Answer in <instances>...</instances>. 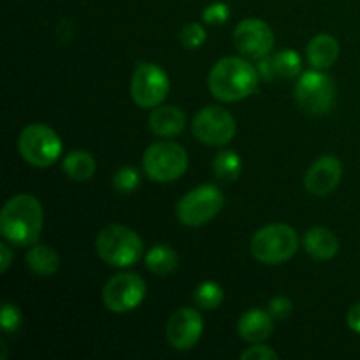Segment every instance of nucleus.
I'll return each mask as SVG.
<instances>
[{
  "label": "nucleus",
  "mask_w": 360,
  "mask_h": 360,
  "mask_svg": "<svg viewBox=\"0 0 360 360\" xmlns=\"http://www.w3.org/2000/svg\"><path fill=\"white\" fill-rule=\"evenodd\" d=\"M234 46L241 55L248 58H267L273 51L274 34L266 21L259 18H248L234 28Z\"/></svg>",
  "instance_id": "f8f14e48"
},
{
  "label": "nucleus",
  "mask_w": 360,
  "mask_h": 360,
  "mask_svg": "<svg viewBox=\"0 0 360 360\" xmlns=\"http://www.w3.org/2000/svg\"><path fill=\"white\" fill-rule=\"evenodd\" d=\"M144 295H146V283L143 278L132 273L112 276L102 292L105 308L115 313L132 311L143 302Z\"/></svg>",
  "instance_id": "9b49d317"
},
{
  "label": "nucleus",
  "mask_w": 360,
  "mask_h": 360,
  "mask_svg": "<svg viewBox=\"0 0 360 360\" xmlns=\"http://www.w3.org/2000/svg\"><path fill=\"white\" fill-rule=\"evenodd\" d=\"M130 94L141 108H158L169 94V77L155 63H139L130 81Z\"/></svg>",
  "instance_id": "9d476101"
},
{
  "label": "nucleus",
  "mask_w": 360,
  "mask_h": 360,
  "mask_svg": "<svg viewBox=\"0 0 360 360\" xmlns=\"http://www.w3.org/2000/svg\"><path fill=\"white\" fill-rule=\"evenodd\" d=\"M193 136L210 146H224L236 136V120L220 105H207L200 109L192 122Z\"/></svg>",
  "instance_id": "1a4fd4ad"
},
{
  "label": "nucleus",
  "mask_w": 360,
  "mask_h": 360,
  "mask_svg": "<svg viewBox=\"0 0 360 360\" xmlns=\"http://www.w3.org/2000/svg\"><path fill=\"white\" fill-rule=\"evenodd\" d=\"M185 115L174 105H160L150 115V130L160 137H174L185 129Z\"/></svg>",
  "instance_id": "6ab92c4d"
},
{
  "label": "nucleus",
  "mask_w": 360,
  "mask_h": 360,
  "mask_svg": "<svg viewBox=\"0 0 360 360\" xmlns=\"http://www.w3.org/2000/svg\"><path fill=\"white\" fill-rule=\"evenodd\" d=\"M146 267L157 276H169L178 267V255L167 245H157L146 253Z\"/></svg>",
  "instance_id": "4be33fe9"
},
{
  "label": "nucleus",
  "mask_w": 360,
  "mask_h": 360,
  "mask_svg": "<svg viewBox=\"0 0 360 360\" xmlns=\"http://www.w3.org/2000/svg\"><path fill=\"white\" fill-rule=\"evenodd\" d=\"M44 213L34 195L20 193L6 202L0 213V231L9 243L18 246L35 245L42 232Z\"/></svg>",
  "instance_id": "f257e3e1"
},
{
  "label": "nucleus",
  "mask_w": 360,
  "mask_h": 360,
  "mask_svg": "<svg viewBox=\"0 0 360 360\" xmlns=\"http://www.w3.org/2000/svg\"><path fill=\"white\" fill-rule=\"evenodd\" d=\"M304 250L315 260H330L340 250L336 236L326 227H313L304 234Z\"/></svg>",
  "instance_id": "a211bd4d"
},
{
  "label": "nucleus",
  "mask_w": 360,
  "mask_h": 360,
  "mask_svg": "<svg viewBox=\"0 0 360 360\" xmlns=\"http://www.w3.org/2000/svg\"><path fill=\"white\" fill-rule=\"evenodd\" d=\"M18 150L23 160L34 167H49L62 153V141L48 125L34 123L21 130L18 137Z\"/></svg>",
  "instance_id": "39448f33"
},
{
  "label": "nucleus",
  "mask_w": 360,
  "mask_h": 360,
  "mask_svg": "<svg viewBox=\"0 0 360 360\" xmlns=\"http://www.w3.org/2000/svg\"><path fill=\"white\" fill-rule=\"evenodd\" d=\"M243 360H276L278 354L274 350H271L269 347H264V345H257L255 347H250L248 350H245L241 354Z\"/></svg>",
  "instance_id": "c756f323"
},
{
  "label": "nucleus",
  "mask_w": 360,
  "mask_h": 360,
  "mask_svg": "<svg viewBox=\"0 0 360 360\" xmlns=\"http://www.w3.org/2000/svg\"><path fill=\"white\" fill-rule=\"evenodd\" d=\"M144 172L150 179L158 183L176 181L188 169V155L179 144L160 141L151 144L143 158Z\"/></svg>",
  "instance_id": "423d86ee"
},
{
  "label": "nucleus",
  "mask_w": 360,
  "mask_h": 360,
  "mask_svg": "<svg viewBox=\"0 0 360 360\" xmlns=\"http://www.w3.org/2000/svg\"><path fill=\"white\" fill-rule=\"evenodd\" d=\"M229 14H231V11H229L227 4L217 2V4H213V6H210L204 9L202 18L206 23L221 25L229 20Z\"/></svg>",
  "instance_id": "c85d7f7f"
},
{
  "label": "nucleus",
  "mask_w": 360,
  "mask_h": 360,
  "mask_svg": "<svg viewBox=\"0 0 360 360\" xmlns=\"http://www.w3.org/2000/svg\"><path fill=\"white\" fill-rule=\"evenodd\" d=\"M273 316L269 311L250 309L239 319L238 333L246 343H262L273 333Z\"/></svg>",
  "instance_id": "2eb2a0df"
},
{
  "label": "nucleus",
  "mask_w": 360,
  "mask_h": 360,
  "mask_svg": "<svg viewBox=\"0 0 360 360\" xmlns=\"http://www.w3.org/2000/svg\"><path fill=\"white\" fill-rule=\"evenodd\" d=\"M302 63L301 56L297 55L292 49H283V51L276 53L274 56H271L269 60H264L260 62L259 72L262 77H267V79H273L274 76L287 77V79H292V77H297L301 74Z\"/></svg>",
  "instance_id": "dca6fc26"
},
{
  "label": "nucleus",
  "mask_w": 360,
  "mask_h": 360,
  "mask_svg": "<svg viewBox=\"0 0 360 360\" xmlns=\"http://www.w3.org/2000/svg\"><path fill=\"white\" fill-rule=\"evenodd\" d=\"M95 158L84 150L70 151L63 160V171L74 181H88L95 174Z\"/></svg>",
  "instance_id": "412c9836"
},
{
  "label": "nucleus",
  "mask_w": 360,
  "mask_h": 360,
  "mask_svg": "<svg viewBox=\"0 0 360 360\" xmlns=\"http://www.w3.org/2000/svg\"><path fill=\"white\" fill-rule=\"evenodd\" d=\"M224 207V193L214 185H200L190 190L178 202L176 214L186 227H200L213 220Z\"/></svg>",
  "instance_id": "6e6552de"
},
{
  "label": "nucleus",
  "mask_w": 360,
  "mask_h": 360,
  "mask_svg": "<svg viewBox=\"0 0 360 360\" xmlns=\"http://www.w3.org/2000/svg\"><path fill=\"white\" fill-rule=\"evenodd\" d=\"M343 165L336 157H320L304 176V186L313 195H327L333 192L341 181Z\"/></svg>",
  "instance_id": "4468645a"
},
{
  "label": "nucleus",
  "mask_w": 360,
  "mask_h": 360,
  "mask_svg": "<svg viewBox=\"0 0 360 360\" xmlns=\"http://www.w3.org/2000/svg\"><path fill=\"white\" fill-rule=\"evenodd\" d=\"M336 101V86L329 74L323 70H308L295 84V102L304 112L322 116L333 109Z\"/></svg>",
  "instance_id": "0eeeda50"
},
{
  "label": "nucleus",
  "mask_w": 360,
  "mask_h": 360,
  "mask_svg": "<svg viewBox=\"0 0 360 360\" xmlns=\"http://www.w3.org/2000/svg\"><path fill=\"white\" fill-rule=\"evenodd\" d=\"M25 260H27V266L39 276H51L60 266L58 253L48 245H34L28 250Z\"/></svg>",
  "instance_id": "aec40b11"
},
{
  "label": "nucleus",
  "mask_w": 360,
  "mask_h": 360,
  "mask_svg": "<svg viewBox=\"0 0 360 360\" xmlns=\"http://www.w3.org/2000/svg\"><path fill=\"white\" fill-rule=\"evenodd\" d=\"M97 253L105 264L115 267L134 266L143 255L139 236L123 225H109L97 236Z\"/></svg>",
  "instance_id": "7ed1b4c3"
},
{
  "label": "nucleus",
  "mask_w": 360,
  "mask_h": 360,
  "mask_svg": "<svg viewBox=\"0 0 360 360\" xmlns=\"http://www.w3.org/2000/svg\"><path fill=\"white\" fill-rule=\"evenodd\" d=\"M141 176L139 171L132 165H123L112 176V186L120 193H132L139 186Z\"/></svg>",
  "instance_id": "393cba45"
},
{
  "label": "nucleus",
  "mask_w": 360,
  "mask_h": 360,
  "mask_svg": "<svg viewBox=\"0 0 360 360\" xmlns=\"http://www.w3.org/2000/svg\"><path fill=\"white\" fill-rule=\"evenodd\" d=\"M214 176L221 181H234L241 174V158L236 151L221 150L218 151L213 160Z\"/></svg>",
  "instance_id": "5701e85b"
},
{
  "label": "nucleus",
  "mask_w": 360,
  "mask_h": 360,
  "mask_svg": "<svg viewBox=\"0 0 360 360\" xmlns=\"http://www.w3.org/2000/svg\"><path fill=\"white\" fill-rule=\"evenodd\" d=\"M292 309H294L292 301L288 297H283V295L274 297L273 301L269 302V306H267V311L273 316V320H287L288 316H290Z\"/></svg>",
  "instance_id": "cd10ccee"
},
{
  "label": "nucleus",
  "mask_w": 360,
  "mask_h": 360,
  "mask_svg": "<svg viewBox=\"0 0 360 360\" xmlns=\"http://www.w3.org/2000/svg\"><path fill=\"white\" fill-rule=\"evenodd\" d=\"M306 55H308V62L313 69L326 70L333 67L340 58V44L333 35L319 34L309 41Z\"/></svg>",
  "instance_id": "f3484780"
},
{
  "label": "nucleus",
  "mask_w": 360,
  "mask_h": 360,
  "mask_svg": "<svg viewBox=\"0 0 360 360\" xmlns=\"http://www.w3.org/2000/svg\"><path fill=\"white\" fill-rule=\"evenodd\" d=\"M260 72L255 65L239 56H227L217 62L210 74V90L218 101L238 102L255 94Z\"/></svg>",
  "instance_id": "f03ea898"
},
{
  "label": "nucleus",
  "mask_w": 360,
  "mask_h": 360,
  "mask_svg": "<svg viewBox=\"0 0 360 360\" xmlns=\"http://www.w3.org/2000/svg\"><path fill=\"white\" fill-rule=\"evenodd\" d=\"M297 234L290 225L271 224L257 231L252 239V253L259 262L276 266L290 260L297 252Z\"/></svg>",
  "instance_id": "20e7f679"
},
{
  "label": "nucleus",
  "mask_w": 360,
  "mask_h": 360,
  "mask_svg": "<svg viewBox=\"0 0 360 360\" xmlns=\"http://www.w3.org/2000/svg\"><path fill=\"white\" fill-rule=\"evenodd\" d=\"M202 316L193 308H179L169 319L167 341L176 350H192L202 336Z\"/></svg>",
  "instance_id": "ddd939ff"
},
{
  "label": "nucleus",
  "mask_w": 360,
  "mask_h": 360,
  "mask_svg": "<svg viewBox=\"0 0 360 360\" xmlns=\"http://www.w3.org/2000/svg\"><path fill=\"white\" fill-rule=\"evenodd\" d=\"M193 301L202 309H217L221 304V301H224V290H221V287L218 283L204 281V283H200L197 287Z\"/></svg>",
  "instance_id": "b1692460"
},
{
  "label": "nucleus",
  "mask_w": 360,
  "mask_h": 360,
  "mask_svg": "<svg viewBox=\"0 0 360 360\" xmlns=\"http://www.w3.org/2000/svg\"><path fill=\"white\" fill-rule=\"evenodd\" d=\"M0 257H2L0 259V269H2V273H6L11 266V259H13V253H11L9 246L0 245Z\"/></svg>",
  "instance_id": "2f4dec72"
},
{
  "label": "nucleus",
  "mask_w": 360,
  "mask_h": 360,
  "mask_svg": "<svg viewBox=\"0 0 360 360\" xmlns=\"http://www.w3.org/2000/svg\"><path fill=\"white\" fill-rule=\"evenodd\" d=\"M179 41L185 46L186 49H195L200 48L206 41V30L202 28V25L199 23H188L181 30V35H179Z\"/></svg>",
  "instance_id": "a878e982"
},
{
  "label": "nucleus",
  "mask_w": 360,
  "mask_h": 360,
  "mask_svg": "<svg viewBox=\"0 0 360 360\" xmlns=\"http://www.w3.org/2000/svg\"><path fill=\"white\" fill-rule=\"evenodd\" d=\"M347 322L352 330H355V333L360 334V302H357L355 306H352L350 311H348Z\"/></svg>",
  "instance_id": "7c9ffc66"
},
{
  "label": "nucleus",
  "mask_w": 360,
  "mask_h": 360,
  "mask_svg": "<svg viewBox=\"0 0 360 360\" xmlns=\"http://www.w3.org/2000/svg\"><path fill=\"white\" fill-rule=\"evenodd\" d=\"M0 323H2L4 333L13 334L20 329L21 326V311L11 302H4L2 306V319H0Z\"/></svg>",
  "instance_id": "bb28decb"
}]
</instances>
